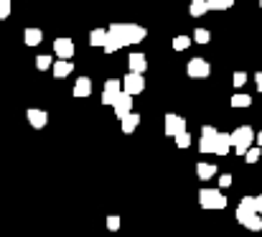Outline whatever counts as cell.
I'll return each mask as SVG.
<instances>
[{"label":"cell","mask_w":262,"mask_h":237,"mask_svg":"<svg viewBox=\"0 0 262 237\" xmlns=\"http://www.w3.org/2000/svg\"><path fill=\"white\" fill-rule=\"evenodd\" d=\"M127 67H130V72L143 74V72L148 69V59H145V54H140V51L130 54V56H127Z\"/></svg>","instance_id":"cell-15"},{"label":"cell","mask_w":262,"mask_h":237,"mask_svg":"<svg viewBox=\"0 0 262 237\" xmlns=\"http://www.w3.org/2000/svg\"><path fill=\"white\" fill-rule=\"evenodd\" d=\"M232 143H234V153L245 156L252 143H257V133L252 130V125H239L237 130H232Z\"/></svg>","instance_id":"cell-2"},{"label":"cell","mask_w":262,"mask_h":237,"mask_svg":"<svg viewBox=\"0 0 262 237\" xmlns=\"http://www.w3.org/2000/svg\"><path fill=\"white\" fill-rule=\"evenodd\" d=\"M232 82H234V87H245L247 74H245V72H234V79H232Z\"/></svg>","instance_id":"cell-34"},{"label":"cell","mask_w":262,"mask_h":237,"mask_svg":"<svg viewBox=\"0 0 262 237\" xmlns=\"http://www.w3.org/2000/svg\"><path fill=\"white\" fill-rule=\"evenodd\" d=\"M242 227H247L250 232H262V214H260V212H257V214H252V217H250Z\"/></svg>","instance_id":"cell-24"},{"label":"cell","mask_w":262,"mask_h":237,"mask_svg":"<svg viewBox=\"0 0 262 237\" xmlns=\"http://www.w3.org/2000/svg\"><path fill=\"white\" fill-rule=\"evenodd\" d=\"M112 110H115V117H127L130 112H133V94L130 92H122L120 97H117V102L112 105Z\"/></svg>","instance_id":"cell-9"},{"label":"cell","mask_w":262,"mask_h":237,"mask_svg":"<svg viewBox=\"0 0 262 237\" xmlns=\"http://www.w3.org/2000/svg\"><path fill=\"white\" fill-rule=\"evenodd\" d=\"M120 125H122V133H125V135H130V133H135V130H138V125H140V115H138V112H130L127 117H122V120H120Z\"/></svg>","instance_id":"cell-19"},{"label":"cell","mask_w":262,"mask_h":237,"mask_svg":"<svg viewBox=\"0 0 262 237\" xmlns=\"http://www.w3.org/2000/svg\"><path fill=\"white\" fill-rule=\"evenodd\" d=\"M216 181H219V186H222V189L232 186V176H229V173H222V176H216Z\"/></svg>","instance_id":"cell-33"},{"label":"cell","mask_w":262,"mask_h":237,"mask_svg":"<svg viewBox=\"0 0 262 237\" xmlns=\"http://www.w3.org/2000/svg\"><path fill=\"white\" fill-rule=\"evenodd\" d=\"M216 138H219V130L214 125H204L201 128V141H199V151L206 156V153H214L216 148Z\"/></svg>","instance_id":"cell-4"},{"label":"cell","mask_w":262,"mask_h":237,"mask_svg":"<svg viewBox=\"0 0 262 237\" xmlns=\"http://www.w3.org/2000/svg\"><path fill=\"white\" fill-rule=\"evenodd\" d=\"M54 67V59L49 56V54H38L36 56V69L38 72H46V69H51Z\"/></svg>","instance_id":"cell-25"},{"label":"cell","mask_w":262,"mask_h":237,"mask_svg":"<svg viewBox=\"0 0 262 237\" xmlns=\"http://www.w3.org/2000/svg\"><path fill=\"white\" fill-rule=\"evenodd\" d=\"M211 8H209V0H191V5H188V13H191V18H201V15H206Z\"/></svg>","instance_id":"cell-20"},{"label":"cell","mask_w":262,"mask_h":237,"mask_svg":"<svg viewBox=\"0 0 262 237\" xmlns=\"http://www.w3.org/2000/svg\"><path fill=\"white\" fill-rule=\"evenodd\" d=\"M257 146H262V130L257 133Z\"/></svg>","instance_id":"cell-37"},{"label":"cell","mask_w":262,"mask_h":237,"mask_svg":"<svg viewBox=\"0 0 262 237\" xmlns=\"http://www.w3.org/2000/svg\"><path fill=\"white\" fill-rule=\"evenodd\" d=\"M232 5H234V0H209L211 10H229Z\"/></svg>","instance_id":"cell-28"},{"label":"cell","mask_w":262,"mask_h":237,"mask_svg":"<svg viewBox=\"0 0 262 237\" xmlns=\"http://www.w3.org/2000/svg\"><path fill=\"white\" fill-rule=\"evenodd\" d=\"M191 36H176L173 38V51H186L188 46H191Z\"/></svg>","instance_id":"cell-27"},{"label":"cell","mask_w":262,"mask_h":237,"mask_svg":"<svg viewBox=\"0 0 262 237\" xmlns=\"http://www.w3.org/2000/svg\"><path fill=\"white\" fill-rule=\"evenodd\" d=\"M255 84H257V89L262 92V72H257V74H255Z\"/></svg>","instance_id":"cell-35"},{"label":"cell","mask_w":262,"mask_h":237,"mask_svg":"<svg viewBox=\"0 0 262 237\" xmlns=\"http://www.w3.org/2000/svg\"><path fill=\"white\" fill-rule=\"evenodd\" d=\"M122 46H125V44H122L115 33H110V36H107V44H104V51H107V54H115V51H120Z\"/></svg>","instance_id":"cell-23"},{"label":"cell","mask_w":262,"mask_h":237,"mask_svg":"<svg viewBox=\"0 0 262 237\" xmlns=\"http://www.w3.org/2000/svg\"><path fill=\"white\" fill-rule=\"evenodd\" d=\"M199 207L211 209V212H222V209H227V196L219 189H201L199 191Z\"/></svg>","instance_id":"cell-3"},{"label":"cell","mask_w":262,"mask_h":237,"mask_svg":"<svg viewBox=\"0 0 262 237\" xmlns=\"http://www.w3.org/2000/svg\"><path fill=\"white\" fill-rule=\"evenodd\" d=\"M260 8H262V0H260Z\"/></svg>","instance_id":"cell-38"},{"label":"cell","mask_w":262,"mask_h":237,"mask_svg":"<svg viewBox=\"0 0 262 237\" xmlns=\"http://www.w3.org/2000/svg\"><path fill=\"white\" fill-rule=\"evenodd\" d=\"M252 214H257V196H242V202L237 204V212H234L237 222L245 225Z\"/></svg>","instance_id":"cell-5"},{"label":"cell","mask_w":262,"mask_h":237,"mask_svg":"<svg viewBox=\"0 0 262 237\" xmlns=\"http://www.w3.org/2000/svg\"><path fill=\"white\" fill-rule=\"evenodd\" d=\"M193 41L196 44H209L211 41V31L209 28H196L193 31Z\"/></svg>","instance_id":"cell-26"},{"label":"cell","mask_w":262,"mask_h":237,"mask_svg":"<svg viewBox=\"0 0 262 237\" xmlns=\"http://www.w3.org/2000/svg\"><path fill=\"white\" fill-rule=\"evenodd\" d=\"M122 92H125V89H122V82H120V79H107V82H104V89H102V105H110V107H112Z\"/></svg>","instance_id":"cell-7"},{"label":"cell","mask_w":262,"mask_h":237,"mask_svg":"<svg viewBox=\"0 0 262 237\" xmlns=\"http://www.w3.org/2000/svg\"><path fill=\"white\" fill-rule=\"evenodd\" d=\"M26 117H28L31 128H36V130H41V128H46V125H49V112H46V110L28 107V110H26Z\"/></svg>","instance_id":"cell-10"},{"label":"cell","mask_w":262,"mask_h":237,"mask_svg":"<svg viewBox=\"0 0 262 237\" xmlns=\"http://www.w3.org/2000/svg\"><path fill=\"white\" fill-rule=\"evenodd\" d=\"M183 130H186V120H183L181 115L168 112V115H166V135H168V138H176V135L183 133Z\"/></svg>","instance_id":"cell-11"},{"label":"cell","mask_w":262,"mask_h":237,"mask_svg":"<svg viewBox=\"0 0 262 237\" xmlns=\"http://www.w3.org/2000/svg\"><path fill=\"white\" fill-rule=\"evenodd\" d=\"M43 41V31L41 28H26L23 31V44L26 46H38Z\"/></svg>","instance_id":"cell-18"},{"label":"cell","mask_w":262,"mask_h":237,"mask_svg":"<svg viewBox=\"0 0 262 237\" xmlns=\"http://www.w3.org/2000/svg\"><path fill=\"white\" fill-rule=\"evenodd\" d=\"M186 74L191 79H206L211 74V64H209L206 59H201V56H193V59L186 64Z\"/></svg>","instance_id":"cell-6"},{"label":"cell","mask_w":262,"mask_h":237,"mask_svg":"<svg viewBox=\"0 0 262 237\" xmlns=\"http://www.w3.org/2000/svg\"><path fill=\"white\" fill-rule=\"evenodd\" d=\"M10 10H13V5H10V0H0V21H5V18H10Z\"/></svg>","instance_id":"cell-31"},{"label":"cell","mask_w":262,"mask_h":237,"mask_svg":"<svg viewBox=\"0 0 262 237\" xmlns=\"http://www.w3.org/2000/svg\"><path fill=\"white\" fill-rule=\"evenodd\" d=\"M176 146H178V148H188V146H191V133H188V130L178 133V135H176Z\"/></svg>","instance_id":"cell-30"},{"label":"cell","mask_w":262,"mask_h":237,"mask_svg":"<svg viewBox=\"0 0 262 237\" xmlns=\"http://www.w3.org/2000/svg\"><path fill=\"white\" fill-rule=\"evenodd\" d=\"M107 230H110V232H117V230H120V217H117V214H110V217H107Z\"/></svg>","instance_id":"cell-32"},{"label":"cell","mask_w":262,"mask_h":237,"mask_svg":"<svg viewBox=\"0 0 262 237\" xmlns=\"http://www.w3.org/2000/svg\"><path fill=\"white\" fill-rule=\"evenodd\" d=\"M51 72H54L56 79H67L72 72H74V64H72V59H59V62H54Z\"/></svg>","instance_id":"cell-14"},{"label":"cell","mask_w":262,"mask_h":237,"mask_svg":"<svg viewBox=\"0 0 262 237\" xmlns=\"http://www.w3.org/2000/svg\"><path fill=\"white\" fill-rule=\"evenodd\" d=\"M107 36H110V31H107V28H94V31L89 33V44H92V46H99V49H104V44H107Z\"/></svg>","instance_id":"cell-21"},{"label":"cell","mask_w":262,"mask_h":237,"mask_svg":"<svg viewBox=\"0 0 262 237\" xmlns=\"http://www.w3.org/2000/svg\"><path fill=\"white\" fill-rule=\"evenodd\" d=\"M196 176H199L201 181H209V179H216V176H219V168H216V163L201 161V163H196Z\"/></svg>","instance_id":"cell-13"},{"label":"cell","mask_w":262,"mask_h":237,"mask_svg":"<svg viewBox=\"0 0 262 237\" xmlns=\"http://www.w3.org/2000/svg\"><path fill=\"white\" fill-rule=\"evenodd\" d=\"M229 151H234V143H232V133H219L214 153H216V156H227Z\"/></svg>","instance_id":"cell-16"},{"label":"cell","mask_w":262,"mask_h":237,"mask_svg":"<svg viewBox=\"0 0 262 237\" xmlns=\"http://www.w3.org/2000/svg\"><path fill=\"white\" fill-rule=\"evenodd\" d=\"M122 89H125V92H130L133 97H135V94H140V92L145 89V79H143V74H138V72L125 74V79H122Z\"/></svg>","instance_id":"cell-8"},{"label":"cell","mask_w":262,"mask_h":237,"mask_svg":"<svg viewBox=\"0 0 262 237\" xmlns=\"http://www.w3.org/2000/svg\"><path fill=\"white\" fill-rule=\"evenodd\" d=\"M107 31L115 33L125 46H135V44L145 41V36H148V31L143 26H138V23H110Z\"/></svg>","instance_id":"cell-1"},{"label":"cell","mask_w":262,"mask_h":237,"mask_svg":"<svg viewBox=\"0 0 262 237\" xmlns=\"http://www.w3.org/2000/svg\"><path fill=\"white\" fill-rule=\"evenodd\" d=\"M74 41L72 38H56L54 41V54L59 56V59H72L74 56Z\"/></svg>","instance_id":"cell-12"},{"label":"cell","mask_w":262,"mask_h":237,"mask_svg":"<svg viewBox=\"0 0 262 237\" xmlns=\"http://www.w3.org/2000/svg\"><path fill=\"white\" fill-rule=\"evenodd\" d=\"M89 94H92V79L79 77L77 82H74V97H77V100H84V97H89Z\"/></svg>","instance_id":"cell-17"},{"label":"cell","mask_w":262,"mask_h":237,"mask_svg":"<svg viewBox=\"0 0 262 237\" xmlns=\"http://www.w3.org/2000/svg\"><path fill=\"white\" fill-rule=\"evenodd\" d=\"M257 212H260V214H262V194H260V196H257Z\"/></svg>","instance_id":"cell-36"},{"label":"cell","mask_w":262,"mask_h":237,"mask_svg":"<svg viewBox=\"0 0 262 237\" xmlns=\"http://www.w3.org/2000/svg\"><path fill=\"white\" fill-rule=\"evenodd\" d=\"M229 105H232L234 110H242V107H250V105H252V97H250V94H242V92H237V94L229 100Z\"/></svg>","instance_id":"cell-22"},{"label":"cell","mask_w":262,"mask_h":237,"mask_svg":"<svg viewBox=\"0 0 262 237\" xmlns=\"http://www.w3.org/2000/svg\"><path fill=\"white\" fill-rule=\"evenodd\" d=\"M260 148H262V146H252V148L245 153V161H247V163H257V161L262 158V151H260Z\"/></svg>","instance_id":"cell-29"}]
</instances>
